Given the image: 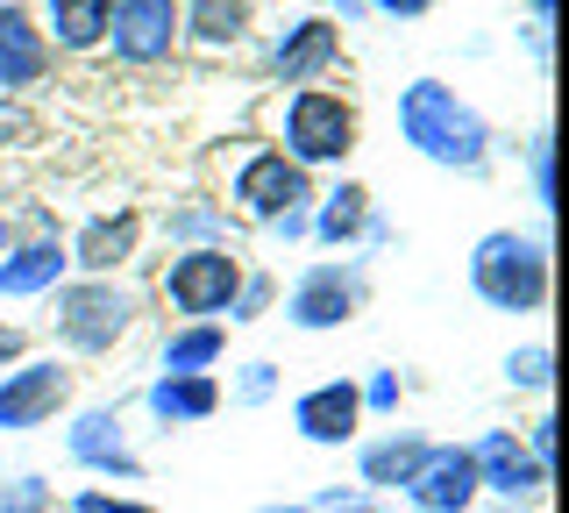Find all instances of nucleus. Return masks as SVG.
<instances>
[{
    "label": "nucleus",
    "instance_id": "f3484780",
    "mask_svg": "<svg viewBox=\"0 0 569 513\" xmlns=\"http://www.w3.org/2000/svg\"><path fill=\"white\" fill-rule=\"evenodd\" d=\"M307 221H313V236H307V243H320V250H335V257H356V250H363V236H370V221H378V193L342 171L335 186H320V193H313Z\"/></svg>",
    "mask_w": 569,
    "mask_h": 513
},
{
    "label": "nucleus",
    "instance_id": "7c9ffc66",
    "mask_svg": "<svg viewBox=\"0 0 569 513\" xmlns=\"http://www.w3.org/2000/svg\"><path fill=\"white\" fill-rule=\"evenodd\" d=\"M50 506H58L50 477H36V471H14V477H0V513H50Z\"/></svg>",
    "mask_w": 569,
    "mask_h": 513
},
{
    "label": "nucleus",
    "instance_id": "f8f14e48",
    "mask_svg": "<svg viewBox=\"0 0 569 513\" xmlns=\"http://www.w3.org/2000/svg\"><path fill=\"white\" fill-rule=\"evenodd\" d=\"M64 456H71L79 471H93V477H121V485H136V477H142V456H136V442H129V414H121L114 399L71 406V421H64Z\"/></svg>",
    "mask_w": 569,
    "mask_h": 513
},
{
    "label": "nucleus",
    "instance_id": "b1692460",
    "mask_svg": "<svg viewBox=\"0 0 569 513\" xmlns=\"http://www.w3.org/2000/svg\"><path fill=\"white\" fill-rule=\"evenodd\" d=\"M228 364V322H171L157 343V371H221Z\"/></svg>",
    "mask_w": 569,
    "mask_h": 513
},
{
    "label": "nucleus",
    "instance_id": "f257e3e1",
    "mask_svg": "<svg viewBox=\"0 0 569 513\" xmlns=\"http://www.w3.org/2000/svg\"><path fill=\"white\" fill-rule=\"evenodd\" d=\"M399 144L435 171H456V179H491L498 165V129L491 115L477 108L462 86L420 72L399 86Z\"/></svg>",
    "mask_w": 569,
    "mask_h": 513
},
{
    "label": "nucleus",
    "instance_id": "2f4dec72",
    "mask_svg": "<svg viewBox=\"0 0 569 513\" xmlns=\"http://www.w3.org/2000/svg\"><path fill=\"white\" fill-rule=\"evenodd\" d=\"M71 513H157V506H150V500H129V492L86 485V492H71Z\"/></svg>",
    "mask_w": 569,
    "mask_h": 513
},
{
    "label": "nucleus",
    "instance_id": "79ce46f5",
    "mask_svg": "<svg viewBox=\"0 0 569 513\" xmlns=\"http://www.w3.org/2000/svg\"><path fill=\"white\" fill-rule=\"evenodd\" d=\"M257 513H320L313 500H292V506H257Z\"/></svg>",
    "mask_w": 569,
    "mask_h": 513
},
{
    "label": "nucleus",
    "instance_id": "c85d7f7f",
    "mask_svg": "<svg viewBox=\"0 0 569 513\" xmlns=\"http://www.w3.org/2000/svg\"><path fill=\"white\" fill-rule=\"evenodd\" d=\"M520 165H527V193H533V215H556V136L533 129L520 144Z\"/></svg>",
    "mask_w": 569,
    "mask_h": 513
},
{
    "label": "nucleus",
    "instance_id": "c756f323",
    "mask_svg": "<svg viewBox=\"0 0 569 513\" xmlns=\"http://www.w3.org/2000/svg\"><path fill=\"white\" fill-rule=\"evenodd\" d=\"M356 399H363V421L370 414H399V399H406V378H399V364H370L363 378H356Z\"/></svg>",
    "mask_w": 569,
    "mask_h": 513
},
{
    "label": "nucleus",
    "instance_id": "f03ea898",
    "mask_svg": "<svg viewBox=\"0 0 569 513\" xmlns=\"http://www.w3.org/2000/svg\"><path fill=\"white\" fill-rule=\"evenodd\" d=\"M263 144H278L313 179L320 171L342 179L349 157L363 150V108H356V93H342V86H292V93L271 100V136Z\"/></svg>",
    "mask_w": 569,
    "mask_h": 513
},
{
    "label": "nucleus",
    "instance_id": "4468645a",
    "mask_svg": "<svg viewBox=\"0 0 569 513\" xmlns=\"http://www.w3.org/2000/svg\"><path fill=\"white\" fill-rule=\"evenodd\" d=\"M292 435L313 442V450H349L356 435H363V399H356V378H320L307 393H292Z\"/></svg>",
    "mask_w": 569,
    "mask_h": 513
},
{
    "label": "nucleus",
    "instance_id": "58836bf2",
    "mask_svg": "<svg viewBox=\"0 0 569 513\" xmlns=\"http://www.w3.org/2000/svg\"><path fill=\"white\" fill-rule=\"evenodd\" d=\"M335 513H385V506H378V500H370V492H349V500H342V506H335Z\"/></svg>",
    "mask_w": 569,
    "mask_h": 513
},
{
    "label": "nucleus",
    "instance_id": "c9c22d12",
    "mask_svg": "<svg viewBox=\"0 0 569 513\" xmlns=\"http://www.w3.org/2000/svg\"><path fill=\"white\" fill-rule=\"evenodd\" d=\"M263 236H271V243H278V250H299V243H307V236H313V221H307V207H299V215H278L271 228H263Z\"/></svg>",
    "mask_w": 569,
    "mask_h": 513
},
{
    "label": "nucleus",
    "instance_id": "cd10ccee",
    "mask_svg": "<svg viewBox=\"0 0 569 513\" xmlns=\"http://www.w3.org/2000/svg\"><path fill=\"white\" fill-rule=\"evenodd\" d=\"M43 144H50L43 108H29V100H0V165H8V157L43 150Z\"/></svg>",
    "mask_w": 569,
    "mask_h": 513
},
{
    "label": "nucleus",
    "instance_id": "e433bc0d",
    "mask_svg": "<svg viewBox=\"0 0 569 513\" xmlns=\"http://www.w3.org/2000/svg\"><path fill=\"white\" fill-rule=\"evenodd\" d=\"M299 8H320V14H335L342 29H363L370 14H363V0H299Z\"/></svg>",
    "mask_w": 569,
    "mask_h": 513
},
{
    "label": "nucleus",
    "instance_id": "20e7f679",
    "mask_svg": "<svg viewBox=\"0 0 569 513\" xmlns=\"http://www.w3.org/2000/svg\"><path fill=\"white\" fill-rule=\"evenodd\" d=\"M43 307H50L43 328L58 343V357H114L150 322V293L129 286V278H64Z\"/></svg>",
    "mask_w": 569,
    "mask_h": 513
},
{
    "label": "nucleus",
    "instance_id": "0eeeda50",
    "mask_svg": "<svg viewBox=\"0 0 569 513\" xmlns=\"http://www.w3.org/2000/svg\"><path fill=\"white\" fill-rule=\"evenodd\" d=\"M342 65H349V29L320 8H292L271 37H263V79H271L278 93H292V86H328Z\"/></svg>",
    "mask_w": 569,
    "mask_h": 513
},
{
    "label": "nucleus",
    "instance_id": "1a4fd4ad",
    "mask_svg": "<svg viewBox=\"0 0 569 513\" xmlns=\"http://www.w3.org/2000/svg\"><path fill=\"white\" fill-rule=\"evenodd\" d=\"M79 406V371L58 349H29L22 364L0 371V435H36Z\"/></svg>",
    "mask_w": 569,
    "mask_h": 513
},
{
    "label": "nucleus",
    "instance_id": "ddd939ff",
    "mask_svg": "<svg viewBox=\"0 0 569 513\" xmlns=\"http://www.w3.org/2000/svg\"><path fill=\"white\" fill-rule=\"evenodd\" d=\"M485 485H477V456L470 442H435L420 456V471L406 477V506L413 513H477Z\"/></svg>",
    "mask_w": 569,
    "mask_h": 513
},
{
    "label": "nucleus",
    "instance_id": "aec40b11",
    "mask_svg": "<svg viewBox=\"0 0 569 513\" xmlns=\"http://www.w3.org/2000/svg\"><path fill=\"white\" fill-rule=\"evenodd\" d=\"M157 228H164L171 250H236V236H242V221L228 215L221 193H207V186L178 193L164 215H157Z\"/></svg>",
    "mask_w": 569,
    "mask_h": 513
},
{
    "label": "nucleus",
    "instance_id": "a211bd4d",
    "mask_svg": "<svg viewBox=\"0 0 569 513\" xmlns=\"http://www.w3.org/2000/svg\"><path fill=\"white\" fill-rule=\"evenodd\" d=\"M470 456H477V485L491 492V500H520V506H533L548 492V471L527 456V442H520V428H485L470 442Z\"/></svg>",
    "mask_w": 569,
    "mask_h": 513
},
{
    "label": "nucleus",
    "instance_id": "5701e85b",
    "mask_svg": "<svg viewBox=\"0 0 569 513\" xmlns=\"http://www.w3.org/2000/svg\"><path fill=\"white\" fill-rule=\"evenodd\" d=\"M107 8L114 0H36V29H43L50 58H100L107 50Z\"/></svg>",
    "mask_w": 569,
    "mask_h": 513
},
{
    "label": "nucleus",
    "instance_id": "473e14b6",
    "mask_svg": "<svg viewBox=\"0 0 569 513\" xmlns=\"http://www.w3.org/2000/svg\"><path fill=\"white\" fill-rule=\"evenodd\" d=\"M520 442H527V456H533V464H541L548 477H556V414H533Z\"/></svg>",
    "mask_w": 569,
    "mask_h": 513
},
{
    "label": "nucleus",
    "instance_id": "9b49d317",
    "mask_svg": "<svg viewBox=\"0 0 569 513\" xmlns=\"http://www.w3.org/2000/svg\"><path fill=\"white\" fill-rule=\"evenodd\" d=\"M121 72H164L178 50V0H114L107 8V50Z\"/></svg>",
    "mask_w": 569,
    "mask_h": 513
},
{
    "label": "nucleus",
    "instance_id": "6e6552de",
    "mask_svg": "<svg viewBox=\"0 0 569 513\" xmlns=\"http://www.w3.org/2000/svg\"><path fill=\"white\" fill-rule=\"evenodd\" d=\"M242 250H171L157 264V286L150 299L171 314V322H228L242 286Z\"/></svg>",
    "mask_w": 569,
    "mask_h": 513
},
{
    "label": "nucleus",
    "instance_id": "37998d69",
    "mask_svg": "<svg viewBox=\"0 0 569 513\" xmlns=\"http://www.w3.org/2000/svg\"><path fill=\"white\" fill-rule=\"evenodd\" d=\"M8 243H14V221H8V207H0V250H8Z\"/></svg>",
    "mask_w": 569,
    "mask_h": 513
},
{
    "label": "nucleus",
    "instance_id": "a878e982",
    "mask_svg": "<svg viewBox=\"0 0 569 513\" xmlns=\"http://www.w3.org/2000/svg\"><path fill=\"white\" fill-rule=\"evenodd\" d=\"M506 385L512 393H533V399L556 393V349H548V335H527L520 349H506Z\"/></svg>",
    "mask_w": 569,
    "mask_h": 513
},
{
    "label": "nucleus",
    "instance_id": "72a5a7b5",
    "mask_svg": "<svg viewBox=\"0 0 569 513\" xmlns=\"http://www.w3.org/2000/svg\"><path fill=\"white\" fill-rule=\"evenodd\" d=\"M441 0H363V14L370 22H427Z\"/></svg>",
    "mask_w": 569,
    "mask_h": 513
},
{
    "label": "nucleus",
    "instance_id": "bb28decb",
    "mask_svg": "<svg viewBox=\"0 0 569 513\" xmlns=\"http://www.w3.org/2000/svg\"><path fill=\"white\" fill-rule=\"evenodd\" d=\"M278 272L271 264H242V286H236V307H228V328H249V322H271L278 314Z\"/></svg>",
    "mask_w": 569,
    "mask_h": 513
},
{
    "label": "nucleus",
    "instance_id": "9d476101",
    "mask_svg": "<svg viewBox=\"0 0 569 513\" xmlns=\"http://www.w3.org/2000/svg\"><path fill=\"white\" fill-rule=\"evenodd\" d=\"M142 236H150V215H142L136 200L93 207V215L64 236L71 278H129V264L142 257Z\"/></svg>",
    "mask_w": 569,
    "mask_h": 513
},
{
    "label": "nucleus",
    "instance_id": "4c0bfd02",
    "mask_svg": "<svg viewBox=\"0 0 569 513\" xmlns=\"http://www.w3.org/2000/svg\"><path fill=\"white\" fill-rule=\"evenodd\" d=\"M22 357H29V328L22 322H0V371L22 364Z\"/></svg>",
    "mask_w": 569,
    "mask_h": 513
},
{
    "label": "nucleus",
    "instance_id": "6ab92c4d",
    "mask_svg": "<svg viewBox=\"0 0 569 513\" xmlns=\"http://www.w3.org/2000/svg\"><path fill=\"white\" fill-rule=\"evenodd\" d=\"M142 414L157 428H200V421L221 414V378L213 371H157L142 385Z\"/></svg>",
    "mask_w": 569,
    "mask_h": 513
},
{
    "label": "nucleus",
    "instance_id": "423d86ee",
    "mask_svg": "<svg viewBox=\"0 0 569 513\" xmlns=\"http://www.w3.org/2000/svg\"><path fill=\"white\" fill-rule=\"evenodd\" d=\"M370 307V257H307L292 272V286L278 293L284 328L299 335H335Z\"/></svg>",
    "mask_w": 569,
    "mask_h": 513
},
{
    "label": "nucleus",
    "instance_id": "dca6fc26",
    "mask_svg": "<svg viewBox=\"0 0 569 513\" xmlns=\"http://www.w3.org/2000/svg\"><path fill=\"white\" fill-rule=\"evenodd\" d=\"M257 43V0H178V50L236 58Z\"/></svg>",
    "mask_w": 569,
    "mask_h": 513
},
{
    "label": "nucleus",
    "instance_id": "2eb2a0df",
    "mask_svg": "<svg viewBox=\"0 0 569 513\" xmlns=\"http://www.w3.org/2000/svg\"><path fill=\"white\" fill-rule=\"evenodd\" d=\"M50 72H58V58L36 29V8L0 0V100H29L36 86H50Z\"/></svg>",
    "mask_w": 569,
    "mask_h": 513
},
{
    "label": "nucleus",
    "instance_id": "393cba45",
    "mask_svg": "<svg viewBox=\"0 0 569 513\" xmlns=\"http://www.w3.org/2000/svg\"><path fill=\"white\" fill-rule=\"evenodd\" d=\"M284 393V371L271 357H242V364H228V385H221V406H271Z\"/></svg>",
    "mask_w": 569,
    "mask_h": 513
},
{
    "label": "nucleus",
    "instance_id": "ea45409f",
    "mask_svg": "<svg viewBox=\"0 0 569 513\" xmlns=\"http://www.w3.org/2000/svg\"><path fill=\"white\" fill-rule=\"evenodd\" d=\"M527 22H556V0H527Z\"/></svg>",
    "mask_w": 569,
    "mask_h": 513
},
{
    "label": "nucleus",
    "instance_id": "f704fd0d",
    "mask_svg": "<svg viewBox=\"0 0 569 513\" xmlns=\"http://www.w3.org/2000/svg\"><path fill=\"white\" fill-rule=\"evenodd\" d=\"M520 50L548 72V65H556V22H520Z\"/></svg>",
    "mask_w": 569,
    "mask_h": 513
},
{
    "label": "nucleus",
    "instance_id": "412c9836",
    "mask_svg": "<svg viewBox=\"0 0 569 513\" xmlns=\"http://www.w3.org/2000/svg\"><path fill=\"white\" fill-rule=\"evenodd\" d=\"M71 278L64 236H14L0 250V299H50Z\"/></svg>",
    "mask_w": 569,
    "mask_h": 513
},
{
    "label": "nucleus",
    "instance_id": "a19ab883",
    "mask_svg": "<svg viewBox=\"0 0 569 513\" xmlns=\"http://www.w3.org/2000/svg\"><path fill=\"white\" fill-rule=\"evenodd\" d=\"M0 207H14V171L0 165Z\"/></svg>",
    "mask_w": 569,
    "mask_h": 513
},
{
    "label": "nucleus",
    "instance_id": "7ed1b4c3",
    "mask_svg": "<svg viewBox=\"0 0 569 513\" xmlns=\"http://www.w3.org/2000/svg\"><path fill=\"white\" fill-rule=\"evenodd\" d=\"M462 278H470L477 307L533 322V314H548V293H556V257H548L541 228H485L462 257Z\"/></svg>",
    "mask_w": 569,
    "mask_h": 513
},
{
    "label": "nucleus",
    "instance_id": "4be33fe9",
    "mask_svg": "<svg viewBox=\"0 0 569 513\" xmlns=\"http://www.w3.org/2000/svg\"><path fill=\"white\" fill-rule=\"evenodd\" d=\"M356 485L378 500V492H406V477L420 471V456L435 450L420 428H385V435H356Z\"/></svg>",
    "mask_w": 569,
    "mask_h": 513
},
{
    "label": "nucleus",
    "instance_id": "39448f33",
    "mask_svg": "<svg viewBox=\"0 0 569 513\" xmlns=\"http://www.w3.org/2000/svg\"><path fill=\"white\" fill-rule=\"evenodd\" d=\"M313 193H320L313 171H299L278 144H263V136H257V144H242L236 157H228L221 207H228L242 228H271L278 215H299V207H313Z\"/></svg>",
    "mask_w": 569,
    "mask_h": 513
}]
</instances>
